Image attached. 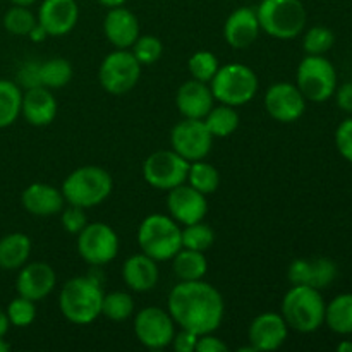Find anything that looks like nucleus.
I'll return each mask as SVG.
<instances>
[{
    "label": "nucleus",
    "instance_id": "1",
    "mask_svg": "<svg viewBox=\"0 0 352 352\" xmlns=\"http://www.w3.org/2000/svg\"><path fill=\"white\" fill-rule=\"evenodd\" d=\"M167 311L179 329L203 336L215 332L222 325L226 302L222 294L203 278L179 282L168 294Z\"/></svg>",
    "mask_w": 352,
    "mask_h": 352
},
{
    "label": "nucleus",
    "instance_id": "2",
    "mask_svg": "<svg viewBox=\"0 0 352 352\" xmlns=\"http://www.w3.org/2000/svg\"><path fill=\"white\" fill-rule=\"evenodd\" d=\"M103 289L93 277H72L58 294V309L67 322L89 325L102 316Z\"/></svg>",
    "mask_w": 352,
    "mask_h": 352
},
{
    "label": "nucleus",
    "instance_id": "3",
    "mask_svg": "<svg viewBox=\"0 0 352 352\" xmlns=\"http://www.w3.org/2000/svg\"><path fill=\"white\" fill-rule=\"evenodd\" d=\"M113 189L112 175L98 165H85L72 170L62 182V195L67 205L93 208L107 201Z\"/></svg>",
    "mask_w": 352,
    "mask_h": 352
},
{
    "label": "nucleus",
    "instance_id": "4",
    "mask_svg": "<svg viewBox=\"0 0 352 352\" xmlns=\"http://www.w3.org/2000/svg\"><path fill=\"white\" fill-rule=\"evenodd\" d=\"M325 301L318 289L308 285H292L284 296L280 315L289 329L301 333L316 332L325 323Z\"/></svg>",
    "mask_w": 352,
    "mask_h": 352
},
{
    "label": "nucleus",
    "instance_id": "5",
    "mask_svg": "<svg viewBox=\"0 0 352 352\" xmlns=\"http://www.w3.org/2000/svg\"><path fill=\"white\" fill-rule=\"evenodd\" d=\"M256 16L261 31L275 40L298 38L308 19L301 0H261L256 7Z\"/></svg>",
    "mask_w": 352,
    "mask_h": 352
},
{
    "label": "nucleus",
    "instance_id": "6",
    "mask_svg": "<svg viewBox=\"0 0 352 352\" xmlns=\"http://www.w3.org/2000/svg\"><path fill=\"white\" fill-rule=\"evenodd\" d=\"M138 244L141 253L155 261H170L182 248L181 227L170 215L151 213L138 229Z\"/></svg>",
    "mask_w": 352,
    "mask_h": 352
},
{
    "label": "nucleus",
    "instance_id": "7",
    "mask_svg": "<svg viewBox=\"0 0 352 352\" xmlns=\"http://www.w3.org/2000/svg\"><path fill=\"white\" fill-rule=\"evenodd\" d=\"M260 81L256 72L241 62L220 65L217 74L210 81V89L215 102L230 107L250 103L256 96Z\"/></svg>",
    "mask_w": 352,
    "mask_h": 352
},
{
    "label": "nucleus",
    "instance_id": "8",
    "mask_svg": "<svg viewBox=\"0 0 352 352\" xmlns=\"http://www.w3.org/2000/svg\"><path fill=\"white\" fill-rule=\"evenodd\" d=\"M296 86L309 102H327L337 89L336 67L323 55H306L296 72Z\"/></svg>",
    "mask_w": 352,
    "mask_h": 352
},
{
    "label": "nucleus",
    "instance_id": "9",
    "mask_svg": "<svg viewBox=\"0 0 352 352\" xmlns=\"http://www.w3.org/2000/svg\"><path fill=\"white\" fill-rule=\"evenodd\" d=\"M143 65L136 60L129 48H117L102 60L98 69L100 86L109 95H126L136 88Z\"/></svg>",
    "mask_w": 352,
    "mask_h": 352
},
{
    "label": "nucleus",
    "instance_id": "10",
    "mask_svg": "<svg viewBox=\"0 0 352 352\" xmlns=\"http://www.w3.org/2000/svg\"><path fill=\"white\" fill-rule=\"evenodd\" d=\"M119 236L103 222H93L78 234V253L91 267L112 263L119 254Z\"/></svg>",
    "mask_w": 352,
    "mask_h": 352
},
{
    "label": "nucleus",
    "instance_id": "11",
    "mask_svg": "<svg viewBox=\"0 0 352 352\" xmlns=\"http://www.w3.org/2000/svg\"><path fill=\"white\" fill-rule=\"evenodd\" d=\"M189 162L174 150H160L143 162V177L158 191H170L188 181Z\"/></svg>",
    "mask_w": 352,
    "mask_h": 352
},
{
    "label": "nucleus",
    "instance_id": "12",
    "mask_svg": "<svg viewBox=\"0 0 352 352\" xmlns=\"http://www.w3.org/2000/svg\"><path fill=\"white\" fill-rule=\"evenodd\" d=\"M212 133L203 119H182L170 131V146L175 153L191 164L196 160H205L212 151Z\"/></svg>",
    "mask_w": 352,
    "mask_h": 352
},
{
    "label": "nucleus",
    "instance_id": "13",
    "mask_svg": "<svg viewBox=\"0 0 352 352\" xmlns=\"http://www.w3.org/2000/svg\"><path fill=\"white\" fill-rule=\"evenodd\" d=\"M175 322L167 309L148 306L134 316V336L148 349H165L175 336Z\"/></svg>",
    "mask_w": 352,
    "mask_h": 352
},
{
    "label": "nucleus",
    "instance_id": "14",
    "mask_svg": "<svg viewBox=\"0 0 352 352\" xmlns=\"http://www.w3.org/2000/svg\"><path fill=\"white\" fill-rule=\"evenodd\" d=\"M265 110L282 124L296 122L306 110V98L292 82H275L265 93Z\"/></svg>",
    "mask_w": 352,
    "mask_h": 352
},
{
    "label": "nucleus",
    "instance_id": "15",
    "mask_svg": "<svg viewBox=\"0 0 352 352\" xmlns=\"http://www.w3.org/2000/svg\"><path fill=\"white\" fill-rule=\"evenodd\" d=\"M167 210L168 215L182 226L201 222L208 212V201L206 195L199 192L198 189L191 188L188 182L177 186V188L167 191Z\"/></svg>",
    "mask_w": 352,
    "mask_h": 352
},
{
    "label": "nucleus",
    "instance_id": "16",
    "mask_svg": "<svg viewBox=\"0 0 352 352\" xmlns=\"http://www.w3.org/2000/svg\"><path fill=\"white\" fill-rule=\"evenodd\" d=\"M289 336V325L280 313H261L248 329L250 346L256 352L277 351L284 346Z\"/></svg>",
    "mask_w": 352,
    "mask_h": 352
},
{
    "label": "nucleus",
    "instance_id": "17",
    "mask_svg": "<svg viewBox=\"0 0 352 352\" xmlns=\"http://www.w3.org/2000/svg\"><path fill=\"white\" fill-rule=\"evenodd\" d=\"M55 284H57V275H55L52 265L45 263V261H34V263L24 265L19 268L16 278V291L17 296L38 302L52 294Z\"/></svg>",
    "mask_w": 352,
    "mask_h": 352
},
{
    "label": "nucleus",
    "instance_id": "18",
    "mask_svg": "<svg viewBox=\"0 0 352 352\" xmlns=\"http://www.w3.org/2000/svg\"><path fill=\"white\" fill-rule=\"evenodd\" d=\"M36 19L47 30L48 36H65L78 24L79 6L76 0H43Z\"/></svg>",
    "mask_w": 352,
    "mask_h": 352
},
{
    "label": "nucleus",
    "instance_id": "19",
    "mask_svg": "<svg viewBox=\"0 0 352 352\" xmlns=\"http://www.w3.org/2000/svg\"><path fill=\"white\" fill-rule=\"evenodd\" d=\"M261 33L258 23L256 9L253 7H237L229 14L223 24V40L236 50L251 47Z\"/></svg>",
    "mask_w": 352,
    "mask_h": 352
},
{
    "label": "nucleus",
    "instance_id": "20",
    "mask_svg": "<svg viewBox=\"0 0 352 352\" xmlns=\"http://www.w3.org/2000/svg\"><path fill=\"white\" fill-rule=\"evenodd\" d=\"M292 285H308L313 289H327L337 278V265L329 258L294 260L287 270Z\"/></svg>",
    "mask_w": 352,
    "mask_h": 352
},
{
    "label": "nucleus",
    "instance_id": "21",
    "mask_svg": "<svg viewBox=\"0 0 352 352\" xmlns=\"http://www.w3.org/2000/svg\"><path fill=\"white\" fill-rule=\"evenodd\" d=\"M175 105L184 119H205L206 113L215 105V98L208 82L191 78L177 89Z\"/></svg>",
    "mask_w": 352,
    "mask_h": 352
},
{
    "label": "nucleus",
    "instance_id": "22",
    "mask_svg": "<svg viewBox=\"0 0 352 352\" xmlns=\"http://www.w3.org/2000/svg\"><path fill=\"white\" fill-rule=\"evenodd\" d=\"M24 210L34 217L58 215L67 203L60 189L47 182H33L21 195Z\"/></svg>",
    "mask_w": 352,
    "mask_h": 352
},
{
    "label": "nucleus",
    "instance_id": "23",
    "mask_svg": "<svg viewBox=\"0 0 352 352\" xmlns=\"http://www.w3.org/2000/svg\"><path fill=\"white\" fill-rule=\"evenodd\" d=\"M103 33L116 48H131L140 36V21L126 7L109 9L103 19Z\"/></svg>",
    "mask_w": 352,
    "mask_h": 352
},
{
    "label": "nucleus",
    "instance_id": "24",
    "mask_svg": "<svg viewBox=\"0 0 352 352\" xmlns=\"http://www.w3.org/2000/svg\"><path fill=\"white\" fill-rule=\"evenodd\" d=\"M21 116L26 119L28 124L36 127H43L54 122L55 116H57V100H55L54 93L45 86L26 89L23 93Z\"/></svg>",
    "mask_w": 352,
    "mask_h": 352
},
{
    "label": "nucleus",
    "instance_id": "25",
    "mask_svg": "<svg viewBox=\"0 0 352 352\" xmlns=\"http://www.w3.org/2000/svg\"><path fill=\"white\" fill-rule=\"evenodd\" d=\"M122 278L131 291L148 292L157 287L160 272L153 258L144 253H138L124 261Z\"/></svg>",
    "mask_w": 352,
    "mask_h": 352
},
{
    "label": "nucleus",
    "instance_id": "26",
    "mask_svg": "<svg viewBox=\"0 0 352 352\" xmlns=\"http://www.w3.org/2000/svg\"><path fill=\"white\" fill-rule=\"evenodd\" d=\"M31 254V239L23 232L7 234L0 239V268L19 270Z\"/></svg>",
    "mask_w": 352,
    "mask_h": 352
},
{
    "label": "nucleus",
    "instance_id": "27",
    "mask_svg": "<svg viewBox=\"0 0 352 352\" xmlns=\"http://www.w3.org/2000/svg\"><path fill=\"white\" fill-rule=\"evenodd\" d=\"M170 261L172 270H174V275L179 278V282L201 280L208 272V261L201 251L181 248Z\"/></svg>",
    "mask_w": 352,
    "mask_h": 352
},
{
    "label": "nucleus",
    "instance_id": "28",
    "mask_svg": "<svg viewBox=\"0 0 352 352\" xmlns=\"http://www.w3.org/2000/svg\"><path fill=\"white\" fill-rule=\"evenodd\" d=\"M325 323L339 336L352 333V294L337 296L327 305Z\"/></svg>",
    "mask_w": 352,
    "mask_h": 352
},
{
    "label": "nucleus",
    "instance_id": "29",
    "mask_svg": "<svg viewBox=\"0 0 352 352\" xmlns=\"http://www.w3.org/2000/svg\"><path fill=\"white\" fill-rule=\"evenodd\" d=\"M203 120L213 138H227L236 133L239 127V113L236 107L223 105V103L213 105Z\"/></svg>",
    "mask_w": 352,
    "mask_h": 352
},
{
    "label": "nucleus",
    "instance_id": "30",
    "mask_svg": "<svg viewBox=\"0 0 352 352\" xmlns=\"http://www.w3.org/2000/svg\"><path fill=\"white\" fill-rule=\"evenodd\" d=\"M23 89L17 82L9 79H0V129L9 127L21 116Z\"/></svg>",
    "mask_w": 352,
    "mask_h": 352
},
{
    "label": "nucleus",
    "instance_id": "31",
    "mask_svg": "<svg viewBox=\"0 0 352 352\" xmlns=\"http://www.w3.org/2000/svg\"><path fill=\"white\" fill-rule=\"evenodd\" d=\"M71 62L62 57L48 58L40 62V82L48 89H58L69 85L72 79Z\"/></svg>",
    "mask_w": 352,
    "mask_h": 352
},
{
    "label": "nucleus",
    "instance_id": "32",
    "mask_svg": "<svg viewBox=\"0 0 352 352\" xmlns=\"http://www.w3.org/2000/svg\"><path fill=\"white\" fill-rule=\"evenodd\" d=\"M186 182L203 195H212L219 189L220 174L215 165L205 160H196L189 164L188 181Z\"/></svg>",
    "mask_w": 352,
    "mask_h": 352
},
{
    "label": "nucleus",
    "instance_id": "33",
    "mask_svg": "<svg viewBox=\"0 0 352 352\" xmlns=\"http://www.w3.org/2000/svg\"><path fill=\"white\" fill-rule=\"evenodd\" d=\"M102 315L112 322H126L134 315V298L129 292L112 291L103 294Z\"/></svg>",
    "mask_w": 352,
    "mask_h": 352
},
{
    "label": "nucleus",
    "instance_id": "34",
    "mask_svg": "<svg viewBox=\"0 0 352 352\" xmlns=\"http://www.w3.org/2000/svg\"><path fill=\"white\" fill-rule=\"evenodd\" d=\"M181 239L182 248L205 253L215 243V232L208 223H203L201 220V222L191 223V226H184V229H181Z\"/></svg>",
    "mask_w": 352,
    "mask_h": 352
},
{
    "label": "nucleus",
    "instance_id": "35",
    "mask_svg": "<svg viewBox=\"0 0 352 352\" xmlns=\"http://www.w3.org/2000/svg\"><path fill=\"white\" fill-rule=\"evenodd\" d=\"M36 23V16L31 12L30 7L12 6L3 14V28L16 36H28Z\"/></svg>",
    "mask_w": 352,
    "mask_h": 352
},
{
    "label": "nucleus",
    "instance_id": "36",
    "mask_svg": "<svg viewBox=\"0 0 352 352\" xmlns=\"http://www.w3.org/2000/svg\"><path fill=\"white\" fill-rule=\"evenodd\" d=\"M219 57H217L213 52L208 50L196 52V54H192L188 60L189 74L192 76V79H198V81L203 82L212 81L213 76L219 71Z\"/></svg>",
    "mask_w": 352,
    "mask_h": 352
},
{
    "label": "nucleus",
    "instance_id": "37",
    "mask_svg": "<svg viewBox=\"0 0 352 352\" xmlns=\"http://www.w3.org/2000/svg\"><path fill=\"white\" fill-rule=\"evenodd\" d=\"M129 50L141 65H151L160 60L164 54V43L155 34H140Z\"/></svg>",
    "mask_w": 352,
    "mask_h": 352
},
{
    "label": "nucleus",
    "instance_id": "38",
    "mask_svg": "<svg viewBox=\"0 0 352 352\" xmlns=\"http://www.w3.org/2000/svg\"><path fill=\"white\" fill-rule=\"evenodd\" d=\"M6 311L10 325L16 327V329H26L36 318V302L23 298V296H17L9 302Z\"/></svg>",
    "mask_w": 352,
    "mask_h": 352
},
{
    "label": "nucleus",
    "instance_id": "39",
    "mask_svg": "<svg viewBox=\"0 0 352 352\" xmlns=\"http://www.w3.org/2000/svg\"><path fill=\"white\" fill-rule=\"evenodd\" d=\"M336 43V34L325 26H313L302 38V48L308 55H325Z\"/></svg>",
    "mask_w": 352,
    "mask_h": 352
},
{
    "label": "nucleus",
    "instance_id": "40",
    "mask_svg": "<svg viewBox=\"0 0 352 352\" xmlns=\"http://www.w3.org/2000/svg\"><path fill=\"white\" fill-rule=\"evenodd\" d=\"M60 215V223L64 227L65 232L74 234L78 236L86 226H88V219H86L85 208L74 205H67L62 208V212L58 213Z\"/></svg>",
    "mask_w": 352,
    "mask_h": 352
},
{
    "label": "nucleus",
    "instance_id": "41",
    "mask_svg": "<svg viewBox=\"0 0 352 352\" xmlns=\"http://www.w3.org/2000/svg\"><path fill=\"white\" fill-rule=\"evenodd\" d=\"M17 86L21 89H30L41 86L40 82V62H26L17 71Z\"/></svg>",
    "mask_w": 352,
    "mask_h": 352
},
{
    "label": "nucleus",
    "instance_id": "42",
    "mask_svg": "<svg viewBox=\"0 0 352 352\" xmlns=\"http://www.w3.org/2000/svg\"><path fill=\"white\" fill-rule=\"evenodd\" d=\"M336 146L339 153L352 164V119H346L337 127Z\"/></svg>",
    "mask_w": 352,
    "mask_h": 352
},
{
    "label": "nucleus",
    "instance_id": "43",
    "mask_svg": "<svg viewBox=\"0 0 352 352\" xmlns=\"http://www.w3.org/2000/svg\"><path fill=\"white\" fill-rule=\"evenodd\" d=\"M196 342H198V336L195 332L179 329V332H175L174 339H172L170 346L174 347L175 352H196Z\"/></svg>",
    "mask_w": 352,
    "mask_h": 352
},
{
    "label": "nucleus",
    "instance_id": "44",
    "mask_svg": "<svg viewBox=\"0 0 352 352\" xmlns=\"http://www.w3.org/2000/svg\"><path fill=\"white\" fill-rule=\"evenodd\" d=\"M229 347L222 339L213 336L212 333H203L198 336V342H196V352H227Z\"/></svg>",
    "mask_w": 352,
    "mask_h": 352
},
{
    "label": "nucleus",
    "instance_id": "45",
    "mask_svg": "<svg viewBox=\"0 0 352 352\" xmlns=\"http://www.w3.org/2000/svg\"><path fill=\"white\" fill-rule=\"evenodd\" d=\"M337 105L346 112H352V82L342 85L339 89H336Z\"/></svg>",
    "mask_w": 352,
    "mask_h": 352
},
{
    "label": "nucleus",
    "instance_id": "46",
    "mask_svg": "<svg viewBox=\"0 0 352 352\" xmlns=\"http://www.w3.org/2000/svg\"><path fill=\"white\" fill-rule=\"evenodd\" d=\"M28 36H30V40L34 41V43H41V41L47 40L48 33H47V30H45V28L41 26L40 23H36V24H34L33 30L30 31V34H28Z\"/></svg>",
    "mask_w": 352,
    "mask_h": 352
},
{
    "label": "nucleus",
    "instance_id": "47",
    "mask_svg": "<svg viewBox=\"0 0 352 352\" xmlns=\"http://www.w3.org/2000/svg\"><path fill=\"white\" fill-rule=\"evenodd\" d=\"M9 329H10V322H9V316H7V311L0 308V337H6V333L9 332Z\"/></svg>",
    "mask_w": 352,
    "mask_h": 352
},
{
    "label": "nucleus",
    "instance_id": "48",
    "mask_svg": "<svg viewBox=\"0 0 352 352\" xmlns=\"http://www.w3.org/2000/svg\"><path fill=\"white\" fill-rule=\"evenodd\" d=\"M100 6L107 7V9H116V7H122L126 0H96Z\"/></svg>",
    "mask_w": 352,
    "mask_h": 352
},
{
    "label": "nucleus",
    "instance_id": "49",
    "mask_svg": "<svg viewBox=\"0 0 352 352\" xmlns=\"http://www.w3.org/2000/svg\"><path fill=\"white\" fill-rule=\"evenodd\" d=\"M337 351H339V352H352V342H349V340H344V342H340L339 346H337Z\"/></svg>",
    "mask_w": 352,
    "mask_h": 352
},
{
    "label": "nucleus",
    "instance_id": "50",
    "mask_svg": "<svg viewBox=\"0 0 352 352\" xmlns=\"http://www.w3.org/2000/svg\"><path fill=\"white\" fill-rule=\"evenodd\" d=\"M12 6H21V7H31L36 0H10Z\"/></svg>",
    "mask_w": 352,
    "mask_h": 352
},
{
    "label": "nucleus",
    "instance_id": "51",
    "mask_svg": "<svg viewBox=\"0 0 352 352\" xmlns=\"http://www.w3.org/2000/svg\"><path fill=\"white\" fill-rule=\"evenodd\" d=\"M9 349H10L9 344H7L6 340H3V337H0V352H7Z\"/></svg>",
    "mask_w": 352,
    "mask_h": 352
}]
</instances>
